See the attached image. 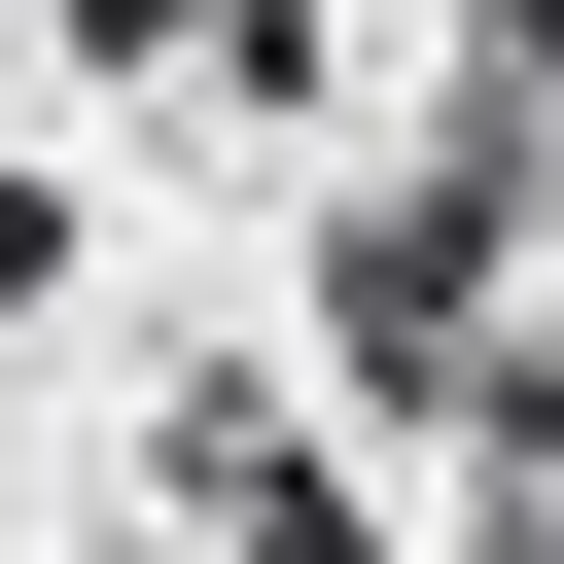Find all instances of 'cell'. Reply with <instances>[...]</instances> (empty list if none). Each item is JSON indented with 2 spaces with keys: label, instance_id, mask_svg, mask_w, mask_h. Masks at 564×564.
I'll use <instances>...</instances> for the list:
<instances>
[{
  "label": "cell",
  "instance_id": "cell-1",
  "mask_svg": "<svg viewBox=\"0 0 564 564\" xmlns=\"http://www.w3.org/2000/svg\"><path fill=\"white\" fill-rule=\"evenodd\" d=\"M141 458H176V529H212V564H423V529H388V494H352V458H317L282 388H176Z\"/></svg>",
  "mask_w": 564,
  "mask_h": 564
},
{
  "label": "cell",
  "instance_id": "cell-2",
  "mask_svg": "<svg viewBox=\"0 0 564 564\" xmlns=\"http://www.w3.org/2000/svg\"><path fill=\"white\" fill-rule=\"evenodd\" d=\"M0 317H70V176H0Z\"/></svg>",
  "mask_w": 564,
  "mask_h": 564
}]
</instances>
